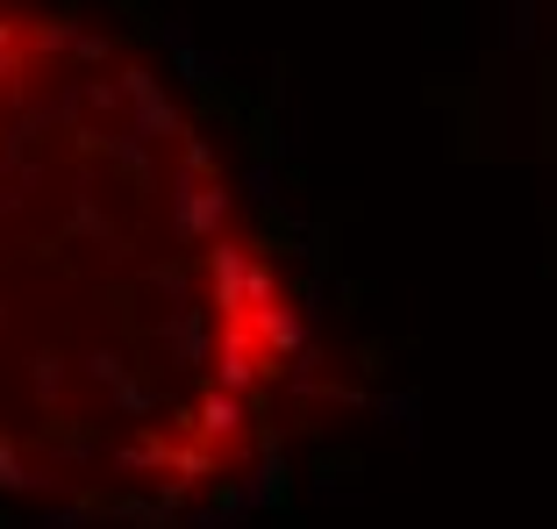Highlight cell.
<instances>
[{
    "label": "cell",
    "mask_w": 557,
    "mask_h": 529,
    "mask_svg": "<svg viewBox=\"0 0 557 529\" xmlns=\"http://www.w3.org/2000/svg\"><path fill=\"white\" fill-rule=\"evenodd\" d=\"M314 365L308 294L180 86L65 0H0V501L230 508Z\"/></svg>",
    "instance_id": "cell-1"
}]
</instances>
